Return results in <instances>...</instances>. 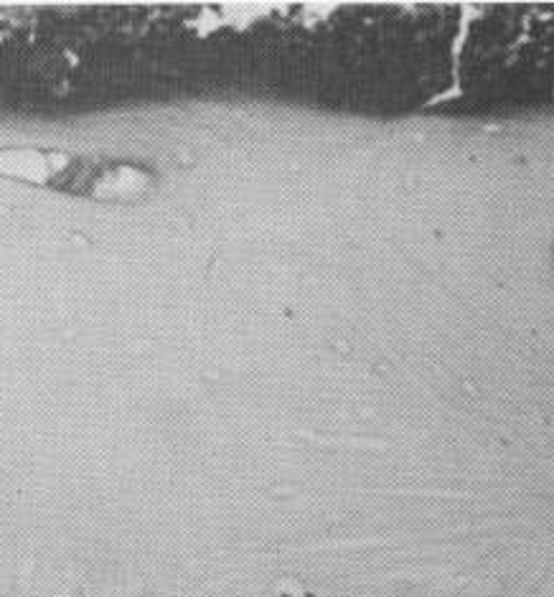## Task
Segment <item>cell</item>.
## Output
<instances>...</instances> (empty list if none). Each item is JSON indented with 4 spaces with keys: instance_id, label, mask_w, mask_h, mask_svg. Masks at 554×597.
Wrapping results in <instances>:
<instances>
[{
    "instance_id": "cell-1",
    "label": "cell",
    "mask_w": 554,
    "mask_h": 597,
    "mask_svg": "<svg viewBox=\"0 0 554 597\" xmlns=\"http://www.w3.org/2000/svg\"><path fill=\"white\" fill-rule=\"evenodd\" d=\"M0 176L110 206L138 204L155 189L145 163L43 145H0Z\"/></svg>"
}]
</instances>
